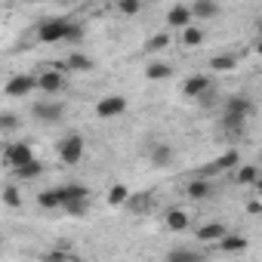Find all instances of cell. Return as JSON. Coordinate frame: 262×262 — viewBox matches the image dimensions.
<instances>
[{"mask_svg": "<svg viewBox=\"0 0 262 262\" xmlns=\"http://www.w3.org/2000/svg\"><path fill=\"white\" fill-rule=\"evenodd\" d=\"M256 111V105L247 99V96H231L225 102V111H222V123L225 129H231V133H241L244 129V120Z\"/></svg>", "mask_w": 262, "mask_h": 262, "instance_id": "obj_1", "label": "cell"}, {"mask_svg": "<svg viewBox=\"0 0 262 262\" xmlns=\"http://www.w3.org/2000/svg\"><path fill=\"white\" fill-rule=\"evenodd\" d=\"M37 90H43L50 96H56V93L65 90V68H62V62H56L53 68H47V71L37 74Z\"/></svg>", "mask_w": 262, "mask_h": 262, "instance_id": "obj_2", "label": "cell"}, {"mask_svg": "<svg viewBox=\"0 0 262 262\" xmlns=\"http://www.w3.org/2000/svg\"><path fill=\"white\" fill-rule=\"evenodd\" d=\"M65 28H68V19H50L37 28V40L40 43H62Z\"/></svg>", "mask_w": 262, "mask_h": 262, "instance_id": "obj_3", "label": "cell"}, {"mask_svg": "<svg viewBox=\"0 0 262 262\" xmlns=\"http://www.w3.org/2000/svg\"><path fill=\"white\" fill-rule=\"evenodd\" d=\"M31 90H37V77H31V74H13V77L7 80V86H4V93L13 96V99H22V96H28Z\"/></svg>", "mask_w": 262, "mask_h": 262, "instance_id": "obj_4", "label": "cell"}, {"mask_svg": "<svg viewBox=\"0 0 262 262\" xmlns=\"http://www.w3.org/2000/svg\"><path fill=\"white\" fill-rule=\"evenodd\" d=\"M126 111V99L123 96H105L96 102V117L102 120H111V117H120Z\"/></svg>", "mask_w": 262, "mask_h": 262, "instance_id": "obj_5", "label": "cell"}, {"mask_svg": "<svg viewBox=\"0 0 262 262\" xmlns=\"http://www.w3.org/2000/svg\"><path fill=\"white\" fill-rule=\"evenodd\" d=\"M59 158H62V164H77V161L83 158V139H80L77 133L65 136L62 145H59Z\"/></svg>", "mask_w": 262, "mask_h": 262, "instance_id": "obj_6", "label": "cell"}, {"mask_svg": "<svg viewBox=\"0 0 262 262\" xmlns=\"http://www.w3.org/2000/svg\"><path fill=\"white\" fill-rule=\"evenodd\" d=\"M4 158H7V164H10V167H19V164L31 161V158H34V151H31V145H28V142H10V145H7V151H4Z\"/></svg>", "mask_w": 262, "mask_h": 262, "instance_id": "obj_7", "label": "cell"}, {"mask_svg": "<svg viewBox=\"0 0 262 262\" xmlns=\"http://www.w3.org/2000/svg\"><path fill=\"white\" fill-rule=\"evenodd\" d=\"M34 114H37V120L56 123V120L65 114V102H37V105H34Z\"/></svg>", "mask_w": 262, "mask_h": 262, "instance_id": "obj_8", "label": "cell"}, {"mask_svg": "<svg viewBox=\"0 0 262 262\" xmlns=\"http://www.w3.org/2000/svg\"><path fill=\"white\" fill-rule=\"evenodd\" d=\"M126 213H133V216H145L148 207H151V191H142V194H126L123 201Z\"/></svg>", "mask_w": 262, "mask_h": 262, "instance_id": "obj_9", "label": "cell"}, {"mask_svg": "<svg viewBox=\"0 0 262 262\" xmlns=\"http://www.w3.org/2000/svg\"><path fill=\"white\" fill-rule=\"evenodd\" d=\"M191 10V19H216L219 16V4H216V0H194V4L188 7Z\"/></svg>", "mask_w": 262, "mask_h": 262, "instance_id": "obj_10", "label": "cell"}, {"mask_svg": "<svg viewBox=\"0 0 262 262\" xmlns=\"http://www.w3.org/2000/svg\"><path fill=\"white\" fill-rule=\"evenodd\" d=\"M210 83H213V80H210L207 74H191V77L182 83V93H185V99H198V96H201Z\"/></svg>", "mask_w": 262, "mask_h": 262, "instance_id": "obj_11", "label": "cell"}, {"mask_svg": "<svg viewBox=\"0 0 262 262\" xmlns=\"http://www.w3.org/2000/svg\"><path fill=\"white\" fill-rule=\"evenodd\" d=\"M164 219H167V228L170 231H188V222H191V216L185 210H179V207H170L164 213Z\"/></svg>", "mask_w": 262, "mask_h": 262, "instance_id": "obj_12", "label": "cell"}, {"mask_svg": "<svg viewBox=\"0 0 262 262\" xmlns=\"http://www.w3.org/2000/svg\"><path fill=\"white\" fill-rule=\"evenodd\" d=\"M185 191H188V198H191V201H204V198H210V194H213V182H210V179H204V176H198V179H191V182L185 185Z\"/></svg>", "mask_w": 262, "mask_h": 262, "instance_id": "obj_13", "label": "cell"}, {"mask_svg": "<svg viewBox=\"0 0 262 262\" xmlns=\"http://www.w3.org/2000/svg\"><path fill=\"white\" fill-rule=\"evenodd\" d=\"M62 65H65V71H80V74H86V71L96 68V62H93L90 56H83V53H71Z\"/></svg>", "mask_w": 262, "mask_h": 262, "instance_id": "obj_14", "label": "cell"}, {"mask_svg": "<svg viewBox=\"0 0 262 262\" xmlns=\"http://www.w3.org/2000/svg\"><path fill=\"white\" fill-rule=\"evenodd\" d=\"M13 170H16V179H25V182H28V179H40V176H43V164H40V161H34V158H31V161H25V164H19V167H13Z\"/></svg>", "mask_w": 262, "mask_h": 262, "instance_id": "obj_15", "label": "cell"}, {"mask_svg": "<svg viewBox=\"0 0 262 262\" xmlns=\"http://www.w3.org/2000/svg\"><path fill=\"white\" fill-rule=\"evenodd\" d=\"M167 22H170L173 28H185V25H191V10H188L185 4H176V7L167 13Z\"/></svg>", "mask_w": 262, "mask_h": 262, "instance_id": "obj_16", "label": "cell"}, {"mask_svg": "<svg viewBox=\"0 0 262 262\" xmlns=\"http://www.w3.org/2000/svg\"><path fill=\"white\" fill-rule=\"evenodd\" d=\"M59 210H65V216H71V219H80V216H86V210H90V198L62 201V207H59Z\"/></svg>", "mask_w": 262, "mask_h": 262, "instance_id": "obj_17", "label": "cell"}, {"mask_svg": "<svg viewBox=\"0 0 262 262\" xmlns=\"http://www.w3.org/2000/svg\"><path fill=\"white\" fill-rule=\"evenodd\" d=\"M222 234H225V225H222V222H207V225L198 228V241H201V244H213V241H219Z\"/></svg>", "mask_w": 262, "mask_h": 262, "instance_id": "obj_18", "label": "cell"}, {"mask_svg": "<svg viewBox=\"0 0 262 262\" xmlns=\"http://www.w3.org/2000/svg\"><path fill=\"white\" fill-rule=\"evenodd\" d=\"M59 201H74V198H90V188H83L80 182H68V185H59ZM62 207V204H59Z\"/></svg>", "mask_w": 262, "mask_h": 262, "instance_id": "obj_19", "label": "cell"}, {"mask_svg": "<svg viewBox=\"0 0 262 262\" xmlns=\"http://www.w3.org/2000/svg\"><path fill=\"white\" fill-rule=\"evenodd\" d=\"M247 244H250V241H247L244 234H228V231H225V234L219 237V247H222L225 253H241V250H247Z\"/></svg>", "mask_w": 262, "mask_h": 262, "instance_id": "obj_20", "label": "cell"}, {"mask_svg": "<svg viewBox=\"0 0 262 262\" xmlns=\"http://www.w3.org/2000/svg\"><path fill=\"white\" fill-rule=\"evenodd\" d=\"M170 74H173V65H167V62H151L145 68V77L148 80H167Z\"/></svg>", "mask_w": 262, "mask_h": 262, "instance_id": "obj_21", "label": "cell"}, {"mask_svg": "<svg viewBox=\"0 0 262 262\" xmlns=\"http://www.w3.org/2000/svg\"><path fill=\"white\" fill-rule=\"evenodd\" d=\"M170 161H173V148L170 145H155L151 148V164L155 167H167Z\"/></svg>", "mask_w": 262, "mask_h": 262, "instance_id": "obj_22", "label": "cell"}, {"mask_svg": "<svg viewBox=\"0 0 262 262\" xmlns=\"http://www.w3.org/2000/svg\"><path fill=\"white\" fill-rule=\"evenodd\" d=\"M182 43H185V47H201V43H204V31L194 28V25H185V28H182Z\"/></svg>", "mask_w": 262, "mask_h": 262, "instance_id": "obj_23", "label": "cell"}, {"mask_svg": "<svg viewBox=\"0 0 262 262\" xmlns=\"http://www.w3.org/2000/svg\"><path fill=\"white\" fill-rule=\"evenodd\" d=\"M37 204H40L43 210H59L62 201H59V191H56V188H47V191L37 194Z\"/></svg>", "mask_w": 262, "mask_h": 262, "instance_id": "obj_24", "label": "cell"}, {"mask_svg": "<svg viewBox=\"0 0 262 262\" xmlns=\"http://www.w3.org/2000/svg\"><path fill=\"white\" fill-rule=\"evenodd\" d=\"M0 198H4V204L7 207H22V191L16 188V185H4V191H0Z\"/></svg>", "mask_w": 262, "mask_h": 262, "instance_id": "obj_25", "label": "cell"}, {"mask_svg": "<svg viewBox=\"0 0 262 262\" xmlns=\"http://www.w3.org/2000/svg\"><path fill=\"white\" fill-rule=\"evenodd\" d=\"M167 47H170V34H167V31L151 34V37H148V43H145V50H148V53H161V50H167Z\"/></svg>", "mask_w": 262, "mask_h": 262, "instance_id": "obj_26", "label": "cell"}, {"mask_svg": "<svg viewBox=\"0 0 262 262\" xmlns=\"http://www.w3.org/2000/svg\"><path fill=\"white\" fill-rule=\"evenodd\" d=\"M210 68L213 71H234L237 68V59L234 56H213L210 59Z\"/></svg>", "mask_w": 262, "mask_h": 262, "instance_id": "obj_27", "label": "cell"}, {"mask_svg": "<svg viewBox=\"0 0 262 262\" xmlns=\"http://www.w3.org/2000/svg\"><path fill=\"white\" fill-rule=\"evenodd\" d=\"M126 194H129V188L117 182V185H111V188H108V204H111V207H123Z\"/></svg>", "mask_w": 262, "mask_h": 262, "instance_id": "obj_28", "label": "cell"}, {"mask_svg": "<svg viewBox=\"0 0 262 262\" xmlns=\"http://www.w3.org/2000/svg\"><path fill=\"white\" fill-rule=\"evenodd\" d=\"M237 164H241V155H237L234 148H231V151H225L222 158H216V167H219L222 173H225V170H231V167H237Z\"/></svg>", "mask_w": 262, "mask_h": 262, "instance_id": "obj_29", "label": "cell"}, {"mask_svg": "<svg viewBox=\"0 0 262 262\" xmlns=\"http://www.w3.org/2000/svg\"><path fill=\"white\" fill-rule=\"evenodd\" d=\"M256 179H259V170H256L253 164H244V167L237 170V182H241V185H253Z\"/></svg>", "mask_w": 262, "mask_h": 262, "instance_id": "obj_30", "label": "cell"}, {"mask_svg": "<svg viewBox=\"0 0 262 262\" xmlns=\"http://www.w3.org/2000/svg\"><path fill=\"white\" fill-rule=\"evenodd\" d=\"M167 259H170V262H198V259H201V253H194V250L182 247V250H173Z\"/></svg>", "mask_w": 262, "mask_h": 262, "instance_id": "obj_31", "label": "cell"}, {"mask_svg": "<svg viewBox=\"0 0 262 262\" xmlns=\"http://www.w3.org/2000/svg\"><path fill=\"white\" fill-rule=\"evenodd\" d=\"M65 43H80L83 40V25H77V22H68V28H65V37H62Z\"/></svg>", "mask_w": 262, "mask_h": 262, "instance_id": "obj_32", "label": "cell"}, {"mask_svg": "<svg viewBox=\"0 0 262 262\" xmlns=\"http://www.w3.org/2000/svg\"><path fill=\"white\" fill-rule=\"evenodd\" d=\"M216 102H219V93H216V86L210 83V86H207V90L198 96V105H201V108H213Z\"/></svg>", "mask_w": 262, "mask_h": 262, "instance_id": "obj_33", "label": "cell"}, {"mask_svg": "<svg viewBox=\"0 0 262 262\" xmlns=\"http://www.w3.org/2000/svg\"><path fill=\"white\" fill-rule=\"evenodd\" d=\"M117 10H120L123 16H139L142 0H117Z\"/></svg>", "mask_w": 262, "mask_h": 262, "instance_id": "obj_34", "label": "cell"}, {"mask_svg": "<svg viewBox=\"0 0 262 262\" xmlns=\"http://www.w3.org/2000/svg\"><path fill=\"white\" fill-rule=\"evenodd\" d=\"M19 117L16 114H10V111H0V129H10V133H16V129H19Z\"/></svg>", "mask_w": 262, "mask_h": 262, "instance_id": "obj_35", "label": "cell"}, {"mask_svg": "<svg viewBox=\"0 0 262 262\" xmlns=\"http://www.w3.org/2000/svg\"><path fill=\"white\" fill-rule=\"evenodd\" d=\"M219 173H222V170L216 167V161H210V164L201 170V176H204V179H213V176H219Z\"/></svg>", "mask_w": 262, "mask_h": 262, "instance_id": "obj_36", "label": "cell"}, {"mask_svg": "<svg viewBox=\"0 0 262 262\" xmlns=\"http://www.w3.org/2000/svg\"><path fill=\"white\" fill-rule=\"evenodd\" d=\"M247 210H250V213H253V216H256V213H259V210H262V207H259V201H250V207H247Z\"/></svg>", "mask_w": 262, "mask_h": 262, "instance_id": "obj_37", "label": "cell"}, {"mask_svg": "<svg viewBox=\"0 0 262 262\" xmlns=\"http://www.w3.org/2000/svg\"><path fill=\"white\" fill-rule=\"evenodd\" d=\"M0 244H4V237H0Z\"/></svg>", "mask_w": 262, "mask_h": 262, "instance_id": "obj_38", "label": "cell"}]
</instances>
